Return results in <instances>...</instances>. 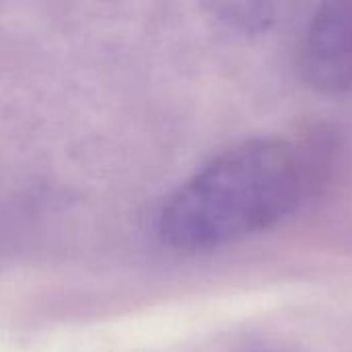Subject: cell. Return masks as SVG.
Segmentation results:
<instances>
[{
  "label": "cell",
  "instance_id": "obj_1",
  "mask_svg": "<svg viewBox=\"0 0 352 352\" xmlns=\"http://www.w3.org/2000/svg\"><path fill=\"white\" fill-rule=\"evenodd\" d=\"M318 171V157L303 142L283 136L237 142L171 194L159 233L171 248L192 254L239 243L293 214Z\"/></svg>",
  "mask_w": 352,
  "mask_h": 352
},
{
  "label": "cell",
  "instance_id": "obj_2",
  "mask_svg": "<svg viewBox=\"0 0 352 352\" xmlns=\"http://www.w3.org/2000/svg\"><path fill=\"white\" fill-rule=\"evenodd\" d=\"M299 68L318 93L352 91V0L326 2L316 10L303 35Z\"/></svg>",
  "mask_w": 352,
  "mask_h": 352
},
{
  "label": "cell",
  "instance_id": "obj_3",
  "mask_svg": "<svg viewBox=\"0 0 352 352\" xmlns=\"http://www.w3.org/2000/svg\"><path fill=\"white\" fill-rule=\"evenodd\" d=\"M208 10L227 29L250 37L268 33L280 19V6L274 2H212Z\"/></svg>",
  "mask_w": 352,
  "mask_h": 352
},
{
  "label": "cell",
  "instance_id": "obj_4",
  "mask_svg": "<svg viewBox=\"0 0 352 352\" xmlns=\"http://www.w3.org/2000/svg\"><path fill=\"white\" fill-rule=\"evenodd\" d=\"M241 352H307L299 346H289V344H280V342H256L250 344L248 349Z\"/></svg>",
  "mask_w": 352,
  "mask_h": 352
}]
</instances>
